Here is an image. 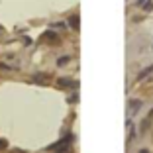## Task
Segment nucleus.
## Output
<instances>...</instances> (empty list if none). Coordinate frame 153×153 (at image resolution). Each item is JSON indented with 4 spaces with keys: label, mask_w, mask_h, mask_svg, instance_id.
<instances>
[{
    "label": "nucleus",
    "mask_w": 153,
    "mask_h": 153,
    "mask_svg": "<svg viewBox=\"0 0 153 153\" xmlns=\"http://www.w3.org/2000/svg\"><path fill=\"white\" fill-rule=\"evenodd\" d=\"M69 26H71L73 30H79V16H71V18H69Z\"/></svg>",
    "instance_id": "39448f33"
},
{
    "label": "nucleus",
    "mask_w": 153,
    "mask_h": 153,
    "mask_svg": "<svg viewBox=\"0 0 153 153\" xmlns=\"http://www.w3.org/2000/svg\"><path fill=\"white\" fill-rule=\"evenodd\" d=\"M43 39H49V41H57V39H59V36H57V33H55V32H45Z\"/></svg>",
    "instance_id": "423d86ee"
},
{
    "label": "nucleus",
    "mask_w": 153,
    "mask_h": 153,
    "mask_svg": "<svg viewBox=\"0 0 153 153\" xmlns=\"http://www.w3.org/2000/svg\"><path fill=\"white\" fill-rule=\"evenodd\" d=\"M143 2H145V0H137V2H135V4L140 6V4H143Z\"/></svg>",
    "instance_id": "9d476101"
},
{
    "label": "nucleus",
    "mask_w": 153,
    "mask_h": 153,
    "mask_svg": "<svg viewBox=\"0 0 153 153\" xmlns=\"http://www.w3.org/2000/svg\"><path fill=\"white\" fill-rule=\"evenodd\" d=\"M75 100H79V94H73L71 98H69V102H75Z\"/></svg>",
    "instance_id": "1a4fd4ad"
},
{
    "label": "nucleus",
    "mask_w": 153,
    "mask_h": 153,
    "mask_svg": "<svg viewBox=\"0 0 153 153\" xmlns=\"http://www.w3.org/2000/svg\"><path fill=\"white\" fill-rule=\"evenodd\" d=\"M151 73H153V63L149 65V67H145L143 71H140V75H137V81H143L145 76H149V75H151Z\"/></svg>",
    "instance_id": "7ed1b4c3"
},
{
    "label": "nucleus",
    "mask_w": 153,
    "mask_h": 153,
    "mask_svg": "<svg viewBox=\"0 0 153 153\" xmlns=\"http://www.w3.org/2000/svg\"><path fill=\"white\" fill-rule=\"evenodd\" d=\"M143 10H145V12L153 10V0H147V4H143Z\"/></svg>",
    "instance_id": "0eeeda50"
},
{
    "label": "nucleus",
    "mask_w": 153,
    "mask_h": 153,
    "mask_svg": "<svg viewBox=\"0 0 153 153\" xmlns=\"http://www.w3.org/2000/svg\"><path fill=\"white\" fill-rule=\"evenodd\" d=\"M140 108H141V100H131L130 102V112L131 114H135Z\"/></svg>",
    "instance_id": "20e7f679"
},
{
    "label": "nucleus",
    "mask_w": 153,
    "mask_h": 153,
    "mask_svg": "<svg viewBox=\"0 0 153 153\" xmlns=\"http://www.w3.org/2000/svg\"><path fill=\"white\" fill-rule=\"evenodd\" d=\"M4 145H6V143H4V140H0V147H4Z\"/></svg>",
    "instance_id": "9b49d317"
},
{
    "label": "nucleus",
    "mask_w": 153,
    "mask_h": 153,
    "mask_svg": "<svg viewBox=\"0 0 153 153\" xmlns=\"http://www.w3.org/2000/svg\"><path fill=\"white\" fill-rule=\"evenodd\" d=\"M0 30H2V26H0Z\"/></svg>",
    "instance_id": "f8f14e48"
},
{
    "label": "nucleus",
    "mask_w": 153,
    "mask_h": 153,
    "mask_svg": "<svg viewBox=\"0 0 153 153\" xmlns=\"http://www.w3.org/2000/svg\"><path fill=\"white\" fill-rule=\"evenodd\" d=\"M69 59H71V57H59V61H57V65H63V63H67Z\"/></svg>",
    "instance_id": "6e6552de"
},
{
    "label": "nucleus",
    "mask_w": 153,
    "mask_h": 153,
    "mask_svg": "<svg viewBox=\"0 0 153 153\" xmlns=\"http://www.w3.org/2000/svg\"><path fill=\"white\" fill-rule=\"evenodd\" d=\"M71 141H73V135H67L65 140H61V141H57V143H53L51 147H47L49 151H57V153H65L69 149V145H71Z\"/></svg>",
    "instance_id": "f257e3e1"
},
{
    "label": "nucleus",
    "mask_w": 153,
    "mask_h": 153,
    "mask_svg": "<svg viewBox=\"0 0 153 153\" xmlns=\"http://www.w3.org/2000/svg\"><path fill=\"white\" fill-rule=\"evenodd\" d=\"M59 86H63V88H75V86H79V82L71 81V79H59Z\"/></svg>",
    "instance_id": "f03ea898"
}]
</instances>
